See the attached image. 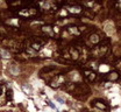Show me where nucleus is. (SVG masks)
<instances>
[{"label":"nucleus","instance_id":"obj_1","mask_svg":"<svg viewBox=\"0 0 121 112\" xmlns=\"http://www.w3.org/2000/svg\"><path fill=\"white\" fill-rule=\"evenodd\" d=\"M108 43H109V40H104L101 41L100 43H98L97 46H94L93 48L91 49V55L92 56H95V57H103L105 56L107 50H108Z\"/></svg>","mask_w":121,"mask_h":112},{"label":"nucleus","instance_id":"obj_2","mask_svg":"<svg viewBox=\"0 0 121 112\" xmlns=\"http://www.w3.org/2000/svg\"><path fill=\"white\" fill-rule=\"evenodd\" d=\"M62 84H65V83H64V76H63V75H55V76L51 78V81L49 82V86L52 88V89L60 88Z\"/></svg>","mask_w":121,"mask_h":112},{"label":"nucleus","instance_id":"obj_3","mask_svg":"<svg viewBox=\"0 0 121 112\" xmlns=\"http://www.w3.org/2000/svg\"><path fill=\"white\" fill-rule=\"evenodd\" d=\"M45 42H47V40H42V39H37V37H36V39H34V40L31 41L29 47L33 49V50H35V51H39V50L45 45Z\"/></svg>","mask_w":121,"mask_h":112},{"label":"nucleus","instance_id":"obj_4","mask_svg":"<svg viewBox=\"0 0 121 112\" xmlns=\"http://www.w3.org/2000/svg\"><path fill=\"white\" fill-rule=\"evenodd\" d=\"M83 74H84V77L86 78V81L89 82H93V81L97 78V74L94 70H92L91 68H86L83 70Z\"/></svg>","mask_w":121,"mask_h":112},{"label":"nucleus","instance_id":"obj_5","mask_svg":"<svg viewBox=\"0 0 121 112\" xmlns=\"http://www.w3.org/2000/svg\"><path fill=\"white\" fill-rule=\"evenodd\" d=\"M92 105L98 108L99 110H103V111H107L108 110V106H107V103L101 100V99H94L92 100Z\"/></svg>","mask_w":121,"mask_h":112},{"label":"nucleus","instance_id":"obj_6","mask_svg":"<svg viewBox=\"0 0 121 112\" xmlns=\"http://www.w3.org/2000/svg\"><path fill=\"white\" fill-rule=\"evenodd\" d=\"M120 78V74L118 71H111L107 76H106V80L109 81V82H115Z\"/></svg>","mask_w":121,"mask_h":112},{"label":"nucleus","instance_id":"obj_7","mask_svg":"<svg viewBox=\"0 0 121 112\" xmlns=\"http://www.w3.org/2000/svg\"><path fill=\"white\" fill-rule=\"evenodd\" d=\"M89 41H90L91 45H93V46H97L98 43H100V42H101V41H100V37H99V35H98L97 33L91 34L90 37H89Z\"/></svg>","mask_w":121,"mask_h":112},{"label":"nucleus","instance_id":"obj_8","mask_svg":"<svg viewBox=\"0 0 121 112\" xmlns=\"http://www.w3.org/2000/svg\"><path fill=\"white\" fill-rule=\"evenodd\" d=\"M41 31H42V33H44L45 35H48V36H54V31H52L51 26H42Z\"/></svg>","mask_w":121,"mask_h":112},{"label":"nucleus","instance_id":"obj_9","mask_svg":"<svg viewBox=\"0 0 121 112\" xmlns=\"http://www.w3.org/2000/svg\"><path fill=\"white\" fill-rule=\"evenodd\" d=\"M21 89H22V91L26 94V95H31V92H33V88L30 86L29 84H27V83H25V84H22V86H21Z\"/></svg>","mask_w":121,"mask_h":112},{"label":"nucleus","instance_id":"obj_10","mask_svg":"<svg viewBox=\"0 0 121 112\" xmlns=\"http://www.w3.org/2000/svg\"><path fill=\"white\" fill-rule=\"evenodd\" d=\"M69 12L72 13V14H79V13L83 12V9H82L80 6H71V7L69 8Z\"/></svg>","mask_w":121,"mask_h":112},{"label":"nucleus","instance_id":"obj_11","mask_svg":"<svg viewBox=\"0 0 121 112\" xmlns=\"http://www.w3.org/2000/svg\"><path fill=\"white\" fill-rule=\"evenodd\" d=\"M9 71H11V74H13V75H19V68H17V65H15V64H11V67H9Z\"/></svg>","mask_w":121,"mask_h":112},{"label":"nucleus","instance_id":"obj_12","mask_svg":"<svg viewBox=\"0 0 121 112\" xmlns=\"http://www.w3.org/2000/svg\"><path fill=\"white\" fill-rule=\"evenodd\" d=\"M114 7L119 11V12H121V1H118V2H115L114 4Z\"/></svg>","mask_w":121,"mask_h":112},{"label":"nucleus","instance_id":"obj_13","mask_svg":"<svg viewBox=\"0 0 121 112\" xmlns=\"http://www.w3.org/2000/svg\"><path fill=\"white\" fill-rule=\"evenodd\" d=\"M55 99L58 102V103H60V104H64V99L62 98V97H60V96H55Z\"/></svg>","mask_w":121,"mask_h":112},{"label":"nucleus","instance_id":"obj_14","mask_svg":"<svg viewBox=\"0 0 121 112\" xmlns=\"http://www.w3.org/2000/svg\"><path fill=\"white\" fill-rule=\"evenodd\" d=\"M6 98H7V100H11V99H12V91H11V90H8V91H7V94H6Z\"/></svg>","mask_w":121,"mask_h":112},{"label":"nucleus","instance_id":"obj_15","mask_svg":"<svg viewBox=\"0 0 121 112\" xmlns=\"http://www.w3.org/2000/svg\"><path fill=\"white\" fill-rule=\"evenodd\" d=\"M49 106H50V108H52V109H56V106H55L51 102H49Z\"/></svg>","mask_w":121,"mask_h":112},{"label":"nucleus","instance_id":"obj_16","mask_svg":"<svg viewBox=\"0 0 121 112\" xmlns=\"http://www.w3.org/2000/svg\"><path fill=\"white\" fill-rule=\"evenodd\" d=\"M0 94H1V86H0Z\"/></svg>","mask_w":121,"mask_h":112}]
</instances>
